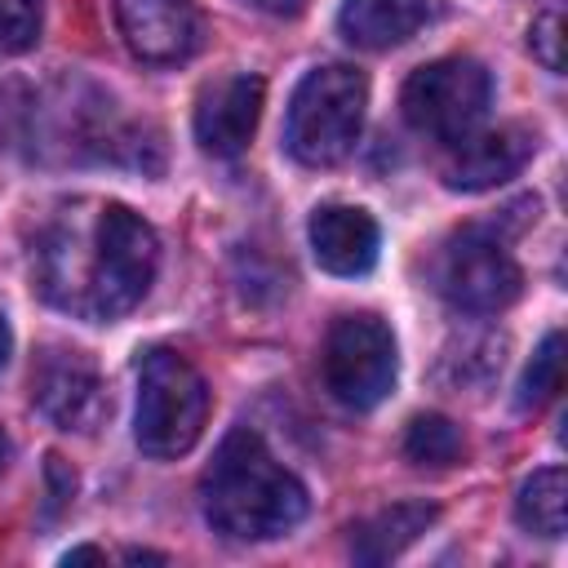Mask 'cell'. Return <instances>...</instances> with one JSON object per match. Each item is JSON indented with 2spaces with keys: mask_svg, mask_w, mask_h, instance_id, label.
I'll use <instances>...</instances> for the list:
<instances>
[{
  "mask_svg": "<svg viewBox=\"0 0 568 568\" xmlns=\"http://www.w3.org/2000/svg\"><path fill=\"white\" fill-rule=\"evenodd\" d=\"M515 519L537 537H564V524H568V475L559 466L532 470L519 484Z\"/></svg>",
  "mask_w": 568,
  "mask_h": 568,
  "instance_id": "cell-15",
  "label": "cell"
},
{
  "mask_svg": "<svg viewBox=\"0 0 568 568\" xmlns=\"http://www.w3.org/2000/svg\"><path fill=\"white\" fill-rule=\"evenodd\" d=\"M324 386L337 404L346 408H377L390 390H395V373H399V355H395V337L377 315H342L333 320L328 337H324Z\"/></svg>",
  "mask_w": 568,
  "mask_h": 568,
  "instance_id": "cell-6",
  "label": "cell"
},
{
  "mask_svg": "<svg viewBox=\"0 0 568 568\" xmlns=\"http://www.w3.org/2000/svg\"><path fill=\"white\" fill-rule=\"evenodd\" d=\"M31 399L58 430H93L111 413V399L93 359L67 346H53L40 355L31 373Z\"/></svg>",
  "mask_w": 568,
  "mask_h": 568,
  "instance_id": "cell-8",
  "label": "cell"
},
{
  "mask_svg": "<svg viewBox=\"0 0 568 568\" xmlns=\"http://www.w3.org/2000/svg\"><path fill=\"white\" fill-rule=\"evenodd\" d=\"M404 453L413 466H430V470H444V466H457L462 453H466V435L457 422H448L444 413H422L408 422L404 430Z\"/></svg>",
  "mask_w": 568,
  "mask_h": 568,
  "instance_id": "cell-16",
  "label": "cell"
},
{
  "mask_svg": "<svg viewBox=\"0 0 568 568\" xmlns=\"http://www.w3.org/2000/svg\"><path fill=\"white\" fill-rule=\"evenodd\" d=\"M9 351H13V337H9V324H4V315H0V368H4Z\"/></svg>",
  "mask_w": 568,
  "mask_h": 568,
  "instance_id": "cell-21",
  "label": "cell"
},
{
  "mask_svg": "<svg viewBox=\"0 0 568 568\" xmlns=\"http://www.w3.org/2000/svg\"><path fill=\"white\" fill-rule=\"evenodd\" d=\"M311 253L328 275H368L382 248V231L373 213L355 204H324L311 213Z\"/></svg>",
  "mask_w": 568,
  "mask_h": 568,
  "instance_id": "cell-12",
  "label": "cell"
},
{
  "mask_svg": "<svg viewBox=\"0 0 568 568\" xmlns=\"http://www.w3.org/2000/svg\"><path fill=\"white\" fill-rule=\"evenodd\" d=\"M115 22L129 53L151 67H178L204 44V18L186 0H115Z\"/></svg>",
  "mask_w": 568,
  "mask_h": 568,
  "instance_id": "cell-9",
  "label": "cell"
},
{
  "mask_svg": "<svg viewBox=\"0 0 568 568\" xmlns=\"http://www.w3.org/2000/svg\"><path fill=\"white\" fill-rule=\"evenodd\" d=\"M209 386L200 368L169 351L155 346L138 364V413H133V439L146 457H182L200 444L204 422H209Z\"/></svg>",
  "mask_w": 568,
  "mask_h": 568,
  "instance_id": "cell-4",
  "label": "cell"
},
{
  "mask_svg": "<svg viewBox=\"0 0 568 568\" xmlns=\"http://www.w3.org/2000/svg\"><path fill=\"white\" fill-rule=\"evenodd\" d=\"M537 151V133L524 124H501L488 133H470L457 142L453 160L444 164V186L448 191H493L501 182H510Z\"/></svg>",
  "mask_w": 568,
  "mask_h": 568,
  "instance_id": "cell-11",
  "label": "cell"
},
{
  "mask_svg": "<svg viewBox=\"0 0 568 568\" xmlns=\"http://www.w3.org/2000/svg\"><path fill=\"white\" fill-rule=\"evenodd\" d=\"M528 49H532V58H537L546 71H564V4H559V0H550V4L532 18V27H528Z\"/></svg>",
  "mask_w": 568,
  "mask_h": 568,
  "instance_id": "cell-19",
  "label": "cell"
},
{
  "mask_svg": "<svg viewBox=\"0 0 568 568\" xmlns=\"http://www.w3.org/2000/svg\"><path fill=\"white\" fill-rule=\"evenodd\" d=\"M488 98L493 80L475 58H435L404 80L399 106L417 133L435 142H462L488 115Z\"/></svg>",
  "mask_w": 568,
  "mask_h": 568,
  "instance_id": "cell-5",
  "label": "cell"
},
{
  "mask_svg": "<svg viewBox=\"0 0 568 568\" xmlns=\"http://www.w3.org/2000/svg\"><path fill=\"white\" fill-rule=\"evenodd\" d=\"M160 266V240L142 213L115 200L67 204L40 235V293L84 320H115L133 311Z\"/></svg>",
  "mask_w": 568,
  "mask_h": 568,
  "instance_id": "cell-1",
  "label": "cell"
},
{
  "mask_svg": "<svg viewBox=\"0 0 568 568\" xmlns=\"http://www.w3.org/2000/svg\"><path fill=\"white\" fill-rule=\"evenodd\" d=\"M435 519H439V510L430 501H395L351 528V555L359 564H386V559L404 555Z\"/></svg>",
  "mask_w": 568,
  "mask_h": 568,
  "instance_id": "cell-14",
  "label": "cell"
},
{
  "mask_svg": "<svg viewBox=\"0 0 568 568\" xmlns=\"http://www.w3.org/2000/svg\"><path fill=\"white\" fill-rule=\"evenodd\" d=\"M262 102H266L262 75L235 71V75L213 80L195 102V142L209 155H222V160L240 155L248 146V138L257 133Z\"/></svg>",
  "mask_w": 568,
  "mask_h": 568,
  "instance_id": "cell-10",
  "label": "cell"
},
{
  "mask_svg": "<svg viewBox=\"0 0 568 568\" xmlns=\"http://www.w3.org/2000/svg\"><path fill=\"white\" fill-rule=\"evenodd\" d=\"M9 453H13V444H9V435H4V426H0V470L9 466Z\"/></svg>",
  "mask_w": 568,
  "mask_h": 568,
  "instance_id": "cell-22",
  "label": "cell"
},
{
  "mask_svg": "<svg viewBox=\"0 0 568 568\" xmlns=\"http://www.w3.org/2000/svg\"><path fill=\"white\" fill-rule=\"evenodd\" d=\"M248 4H257L262 13H275V18H297L306 9V0H248Z\"/></svg>",
  "mask_w": 568,
  "mask_h": 568,
  "instance_id": "cell-20",
  "label": "cell"
},
{
  "mask_svg": "<svg viewBox=\"0 0 568 568\" xmlns=\"http://www.w3.org/2000/svg\"><path fill=\"white\" fill-rule=\"evenodd\" d=\"M564 386V337L559 333H546L541 346L532 351L528 359V373L519 382V408H546Z\"/></svg>",
  "mask_w": 568,
  "mask_h": 568,
  "instance_id": "cell-17",
  "label": "cell"
},
{
  "mask_svg": "<svg viewBox=\"0 0 568 568\" xmlns=\"http://www.w3.org/2000/svg\"><path fill=\"white\" fill-rule=\"evenodd\" d=\"M40 0H0V53H27L40 40Z\"/></svg>",
  "mask_w": 568,
  "mask_h": 568,
  "instance_id": "cell-18",
  "label": "cell"
},
{
  "mask_svg": "<svg viewBox=\"0 0 568 568\" xmlns=\"http://www.w3.org/2000/svg\"><path fill=\"white\" fill-rule=\"evenodd\" d=\"M439 293L470 315H497L524 293V271L501 240L484 231H462L439 253Z\"/></svg>",
  "mask_w": 568,
  "mask_h": 568,
  "instance_id": "cell-7",
  "label": "cell"
},
{
  "mask_svg": "<svg viewBox=\"0 0 568 568\" xmlns=\"http://www.w3.org/2000/svg\"><path fill=\"white\" fill-rule=\"evenodd\" d=\"M439 0H346L337 13L342 36L355 49H395L404 40H413L426 22H435Z\"/></svg>",
  "mask_w": 568,
  "mask_h": 568,
  "instance_id": "cell-13",
  "label": "cell"
},
{
  "mask_svg": "<svg viewBox=\"0 0 568 568\" xmlns=\"http://www.w3.org/2000/svg\"><path fill=\"white\" fill-rule=\"evenodd\" d=\"M200 506H204V519L222 537L271 541L302 524L306 488L284 462H275V453L262 444L257 430L235 426L217 444L200 479Z\"/></svg>",
  "mask_w": 568,
  "mask_h": 568,
  "instance_id": "cell-2",
  "label": "cell"
},
{
  "mask_svg": "<svg viewBox=\"0 0 568 568\" xmlns=\"http://www.w3.org/2000/svg\"><path fill=\"white\" fill-rule=\"evenodd\" d=\"M368 80L351 62H324L302 75L284 120V146L297 164L328 169L351 155L364 129Z\"/></svg>",
  "mask_w": 568,
  "mask_h": 568,
  "instance_id": "cell-3",
  "label": "cell"
}]
</instances>
